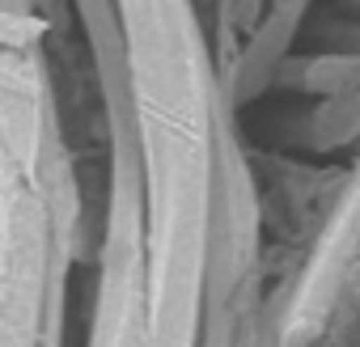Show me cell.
<instances>
[{"label":"cell","mask_w":360,"mask_h":347,"mask_svg":"<svg viewBox=\"0 0 360 347\" xmlns=\"http://www.w3.org/2000/svg\"><path fill=\"white\" fill-rule=\"evenodd\" d=\"M110 229L102 254V292L94 317V347H144V221L131 165L115 174Z\"/></svg>","instance_id":"obj_2"},{"label":"cell","mask_w":360,"mask_h":347,"mask_svg":"<svg viewBox=\"0 0 360 347\" xmlns=\"http://www.w3.org/2000/svg\"><path fill=\"white\" fill-rule=\"evenodd\" d=\"M60 204L39 174L0 161V347H39L51 271H60Z\"/></svg>","instance_id":"obj_1"},{"label":"cell","mask_w":360,"mask_h":347,"mask_svg":"<svg viewBox=\"0 0 360 347\" xmlns=\"http://www.w3.org/2000/svg\"><path fill=\"white\" fill-rule=\"evenodd\" d=\"M47 119H43V85H39V68L30 64L26 47H0V161L22 169V174H39L43 169V136Z\"/></svg>","instance_id":"obj_3"}]
</instances>
